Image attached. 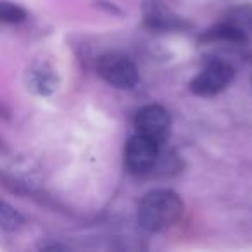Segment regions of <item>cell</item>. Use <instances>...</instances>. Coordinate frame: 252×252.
<instances>
[{
  "instance_id": "obj_1",
  "label": "cell",
  "mask_w": 252,
  "mask_h": 252,
  "mask_svg": "<svg viewBox=\"0 0 252 252\" xmlns=\"http://www.w3.org/2000/svg\"><path fill=\"white\" fill-rule=\"evenodd\" d=\"M182 199L171 190H152L138 204V223L149 231H164L180 220Z\"/></svg>"
},
{
  "instance_id": "obj_2",
  "label": "cell",
  "mask_w": 252,
  "mask_h": 252,
  "mask_svg": "<svg viewBox=\"0 0 252 252\" xmlns=\"http://www.w3.org/2000/svg\"><path fill=\"white\" fill-rule=\"evenodd\" d=\"M97 71L107 83L118 88H133L138 81L137 66L123 52H107L100 56Z\"/></svg>"
},
{
  "instance_id": "obj_3",
  "label": "cell",
  "mask_w": 252,
  "mask_h": 252,
  "mask_svg": "<svg viewBox=\"0 0 252 252\" xmlns=\"http://www.w3.org/2000/svg\"><path fill=\"white\" fill-rule=\"evenodd\" d=\"M235 69L226 61H209L190 83V90L200 97H213L231 83Z\"/></svg>"
},
{
  "instance_id": "obj_4",
  "label": "cell",
  "mask_w": 252,
  "mask_h": 252,
  "mask_svg": "<svg viewBox=\"0 0 252 252\" xmlns=\"http://www.w3.org/2000/svg\"><path fill=\"white\" fill-rule=\"evenodd\" d=\"M137 133L156 140L159 145L164 144L171 133V118L169 112L161 105H145L135 116Z\"/></svg>"
},
{
  "instance_id": "obj_5",
  "label": "cell",
  "mask_w": 252,
  "mask_h": 252,
  "mask_svg": "<svg viewBox=\"0 0 252 252\" xmlns=\"http://www.w3.org/2000/svg\"><path fill=\"white\" fill-rule=\"evenodd\" d=\"M126 166L133 173H147L156 166L159 158V144L152 138L137 133L126 145Z\"/></svg>"
},
{
  "instance_id": "obj_6",
  "label": "cell",
  "mask_w": 252,
  "mask_h": 252,
  "mask_svg": "<svg viewBox=\"0 0 252 252\" xmlns=\"http://www.w3.org/2000/svg\"><path fill=\"white\" fill-rule=\"evenodd\" d=\"M144 14H145V23L151 28L171 30L180 26L178 18L162 2H159V0H149L144 7Z\"/></svg>"
},
{
  "instance_id": "obj_7",
  "label": "cell",
  "mask_w": 252,
  "mask_h": 252,
  "mask_svg": "<svg viewBox=\"0 0 252 252\" xmlns=\"http://www.w3.org/2000/svg\"><path fill=\"white\" fill-rule=\"evenodd\" d=\"M224 19L230 21L231 25H235L237 28H240L242 32H245L247 35H249V32H252V7H237Z\"/></svg>"
},
{
  "instance_id": "obj_8",
  "label": "cell",
  "mask_w": 252,
  "mask_h": 252,
  "mask_svg": "<svg viewBox=\"0 0 252 252\" xmlns=\"http://www.w3.org/2000/svg\"><path fill=\"white\" fill-rule=\"evenodd\" d=\"M21 216L14 209H11L7 204H2V226H4V230H14L21 224Z\"/></svg>"
},
{
  "instance_id": "obj_9",
  "label": "cell",
  "mask_w": 252,
  "mask_h": 252,
  "mask_svg": "<svg viewBox=\"0 0 252 252\" xmlns=\"http://www.w3.org/2000/svg\"><path fill=\"white\" fill-rule=\"evenodd\" d=\"M0 14H2V19H4L5 23H19L26 18L25 11H23L21 7L7 4V2L2 4V12H0Z\"/></svg>"
}]
</instances>
